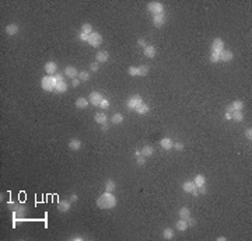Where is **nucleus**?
<instances>
[{"label": "nucleus", "instance_id": "obj_1", "mask_svg": "<svg viewBox=\"0 0 252 241\" xmlns=\"http://www.w3.org/2000/svg\"><path fill=\"white\" fill-rule=\"evenodd\" d=\"M118 201L115 198V195L112 192H104L100 198L97 199V206L102 210H109V209H114L116 206Z\"/></svg>", "mask_w": 252, "mask_h": 241}, {"label": "nucleus", "instance_id": "obj_2", "mask_svg": "<svg viewBox=\"0 0 252 241\" xmlns=\"http://www.w3.org/2000/svg\"><path fill=\"white\" fill-rule=\"evenodd\" d=\"M58 80L55 78V76H44L41 78V87L45 91H55Z\"/></svg>", "mask_w": 252, "mask_h": 241}, {"label": "nucleus", "instance_id": "obj_3", "mask_svg": "<svg viewBox=\"0 0 252 241\" xmlns=\"http://www.w3.org/2000/svg\"><path fill=\"white\" fill-rule=\"evenodd\" d=\"M142 104H143V100H142V97H140L139 94L132 95V97L126 101V106H128L130 111H136V109L139 108Z\"/></svg>", "mask_w": 252, "mask_h": 241}, {"label": "nucleus", "instance_id": "obj_4", "mask_svg": "<svg viewBox=\"0 0 252 241\" xmlns=\"http://www.w3.org/2000/svg\"><path fill=\"white\" fill-rule=\"evenodd\" d=\"M102 41H104L102 35H101L100 32H97V31H92V32L88 35V41H87V44L91 45L92 48H98L101 44H102Z\"/></svg>", "mask_w": 252, "mask_h": 241}, {"label": "nucleus", "instance_id": "obj_5", "mask_svg": "<svg viewBox=\"0 0 252 241\" xmlns=\"http://www.w3.org/2000/svg\"><path fill=\"white\" fill-rule=\"evenodd\" d=\"M147 8L153 16H157V14H162L164 13V6H162L161 2H150L147 4Z\"/></svg>", "mask_w": 252, "mask_h": 241}, {"label": "nucleus", "instance_id": "obj_6", "mask_svg": "<svg viewBox=\"0 0 252 241\" xmlns=\"http://www.w3.org/2000/svg\"><path fill=\"white\" fill-rule=\"evenodd\" d=\"M104 100V95L101 94L100 91H91L88 95V101L92 104L94 106H100L101 101Z\"/></svg>", "mask_w": 252, "mask_h": 241}, {"label": "nucleus", "instance_id": "obj_7", "mask_svg": "<svg viewBox=\"0 0 252 241\" xmlns=\"http://www.w3.org/2000/svg\"><path fill=\"white\" fill-rule=\"evenodd\" d=\"M226 49V45H224V41L221 38H216L214 41L212 42V52L220 53L221 50Z\"/></svg>", "mask_w": 252, "mask_h": 241}, {"label": "nucleus", "instance_id": "obj_8", "mask_svg": "<svg viewBox=\"0 0 252 241\" xmlns=\"http://www.w3.org/2000/svg\"><path fill=\"white\" fill-rule=\"evenodd\" d=\"M70 207H72V202H70V199H62V201L58 202V209H59V212L67 213V212L70 210Z\"/></svg>", "mask_w": 252, "mask_h": 241}, {"label": "nucleus", "instance_id": "obj_9", "mask_svg": "<svg viewBox=\"0 0 252 241\" xmlns=\"http://www.w3.org/2000/svg\"><path fill=\"white\" fill-rule=\"evenodd\" d=\"M45 72L48 76H55L58 73V64L55 62H46L45 63Z\"/></svg>", "mask_w": 252, "mask_h": 241}, {"label": "nucleus", "instance_id": "obj_10", "mask_svg": "<svg viewBox=\"0 0 252 241\" xmlns=\"http://www.w3.org/2000/svg\"><path fill=\"white\" fill-rule=\"evenodd\" d=\"M109 59V52L108 50H100L98 53H95V62L97 63H105Z\"/></svg>", "mask_w": 252, "mask_h": 241}, {"label": "nucleus", "instance_id": "obj_11", "mask_svg": "<svg viewBox=\"0 0 252 241\" xmlns=\"http://www.w3.org/2000/svg\"><path fill=\"white\" fill-rule=\"evenodd\" d=\"M218 56H220V62H231L232 60V58H234V53L231 52L230 49H224V50H221L220 53H218Z\"/></svg>", "mask_w": 252, "mask_h": 241}, {"label": "nucleus", "instance_id": "obj_12", "mask_svg": "<svg viewBox=\"0 0 252 241\" xmlns=\"http://www.w3.org/2000/svg\"><path fill=\"white\" fill-rule=\"evenodd\" d=\"M165 22V16L162 14H157V16H153V24L156 28H161Z\"/></svg>", "mask_w": 252, "mask_h": 241}, {"label": "nucleus", "instance_id": "obj_13", "mask_svg": "<svg viewBox=\"0 0 252 241\" xmlns=\"http://www.w3.org/2000/svg\"><path fill=\"white\" fill-rule=\"evenodd\" d=\"M64 76L66 77H69V78H77L78 77V70L76 69V67H73V66H67L66 69H64Z\"/></svg>", "mask_w": 252, "mask_h": 241}, {"label": "nucleus", "instance_id": "obj_14", "mask_svg": "<svg viewBox=\"0 0 252 241\" xmlns=\"http://www.w3.org/2000/svg\"><path fill=\"white\" fill-rule=\"evenodd\" d=\"M18 31H20L18 25L14 24V22H11V24H8L7 27H6V34H7V35H10V36L17 35V34H18Z\"/></svg>", "mask_w": 252, "mask_h": 241}, {"label": "nucleus", "instance_id": "obj_15", "mask_svg": "<svg viewBox=\"0 0 252 241\" xmlns=\"http://www.w3.org/2000/svg\"><path fill=\"white\" fill-rule=\"evenodd\" d=\"M94 120L98 123V125H104V123L108 122V116H106V114H104V112H97L94 116Z\"/></svg>", "mask_w": 252, "mask_h": 241}, {"label": "nucleus", "instance_id": "obj_16", "mask_svg": "<svg viewBox=\"0 0 252 241\" xmlns=\"http://www.w3.org/2000/svg\"><path fill=\"white\" fill-rule=\"evenodd\" d=\"M172 140L170 139V137H162L161 140H160V146H161L164 150H171L172 149Z\"/></svg>", "mask_w": 252, "mask_h": 241}, {"label": "nucleus", "instance_id": "obj_17", "mask_svg": "<svg viewBox=\"0 0 252 241\" xmlns=\"http://www.w3.org/2000/svg\"><path fill=\"white\" fill-rule=\"evenodd\" d=\"M88 104H90V101L84 97H78L77 100H76V106H77L78 109H86L87 106H88Z\"/></svg>", "mask_w": 252, "mask_h": 241}, {"label": "nucleus", "instance_id": "obj_18", "mask_svg": "<svg viewBox=\"0 0 252 241\" xmlns=\"http://www.w3.org/2000/svg\"><path fill=\"white\" fill-rule=\"evenodd\" d=\"M81 146H83L81 140H78V139H70V142H69V147H70V150L77 151V150H80V149H81Z\"/></svg>", "mask_w": 252, "mask_h": 241}, {"label": "nucleus", "instance_id": "obj_19", "mask_svg": "<svg viewBox=\"0 0 252 241\" xmlns=\"http://www.w3.org/2000/svg\"><path fill=\"white\" fill-rule=\"evenodd\" d=\"M196 188L195 182L193 181H185L184 184H182V189H184V192L186 193H192V191Z\"/></svg>", "mask_w": 252, "mask_h": 241}, {"label": "nucleus", "instance_id": "obj_20", "mask_svg": "<svg viewBox=\"0 0 252 241\" xmlns=\"http://www.w3.org/2000/svg\"><path fill=\"white\" fill-rule=\"evenodd\" d=\"M67 88H69V84H67L66 81H59V83L56 84L55 91L59 92V94H63V92L67 91Z\"/></svg>", "mask_w": 252, "mask_h": 241}, {"label": "nucleus", "instance_id": "obj_21", "mask_svg": "<svg viewBox=\"0 0 252 241\" xmlns=\"http://www.w3.org/2000/svg\"><path fill=\"white\" fill-rule=\"evenodd\" d=\"M143 53H144V56H147V58H154V56H156V48H154L153 45H147V46L143 49Z\"/></svg>", "mask_w": 252, "mask_h": 241}, {"label": "nucleus", "instance_id": "obj_22", "mask_svg": "<svg viewBox=\"0 0 252 241\" xmlns=\"http://www.w3.org/2000/svg\"><path fill=\"white\" fill-rule=\"evenodd\" d=\"M193 182H195L196 187H203V185H206V177L202 175V174H198L193 178Z\"/></svg>", "mask_w": 252, "mask_h": 241}, {"label": "nucleus", "instance_id": "obj_23", "mask_svg": "<svg viewBox=\"0 0 252 241\" xmlns=\"http://www.w3.org/2000/svg\"><path fill=\"white\" fill-rule=\"evenodd\" d=\"M179 219H184V220H188V219L190 217V210L188 209L186 206H184V207H181L179 209Z\"/></svg>", "mask_w": 252, "mask_h": 241}, {"label": "nucleus", "instance_id": "obj_24", "mask_svg": "<svg viewBox=\"0 0 252 241\" xmlns=\"http://www.w3.org/2000/svg\"><path fill=\"white\" fill-rule=\"evenodd\" d=\"M115 189H116V182H115L114 179H106V182H105V191L106 192H114Z\"/></svg>", "mask_w": 252, "mask_h": 241}, {"label": "nucleus", "instance_id": "obj_25", "mask_svg": "<svg viewBox=\"0 0 252 241\" xmlns=\"http://www.w3.org/2000/svg\"><path fill=\"white\" fill-rule=\"evenodd\" d=\"M140 151H142V154H143L144 157H150V156H153V154H154V149L151 147V146H148V144L143 146Z\"/></svg>", "mask_w": 252, "mask_h": 241}, {"label": "nucleus", "instance_id": "obj_26", "mask_svg": "<svg viewBox=\"0 0 252 241\" xmlns=\"http://www.w3.org/2000/svg\"><path fill=\"white\" fill-rule=\"evenodd\" d=\"M123 119H125V118H123V115L122 114H120V112H116V114H114V115H112V123H114V125H119V123H122L123 122Z\"/></svg>", "mask_w": 252, "mask_h": 241}, {"label": "nucleus", "instance_id": "obj_27", "mask_svg": "<svg viewBox=\"0 0 252 241\" xmlns=\"http://www.w3.org/2000/svg\"><path fill=\"white\" fill-rule=\"evenodd\" d=\"M175 227H176V230H178V231H185V230L188 229V223H186V220H184V219H179V220L176 221Z\"/></svg>", "mask_w": 252, "mask_h": 241}, {"label": "nucleus", "instance_id": "obj_28", "mask_svg": "<svg viewBox=\"0 0 252 241\" xmlns=\"http://www.w3.org/2000/svg\"><path fill=\"white\" fill-rule=\"evenodd\" d=\"M148 111H150V106H148V104H146V102H143L142 105L136 109V112L139 115H146V114H148Z\"/></svg>", "mask_w": 252, "mask_h": 241}, {"label": "nucleus", "instance_id": "obj_29", "mask_svg": "<svg viewBox=\"0 0 252 241\" xmlns=\"http://www.w3.org/2000/svg\"><path fill=\"white\" fill-rule=\"evenodd\" d=\"M162 237H164L165 240H172L174 238V230L170 229V227L164 229V231H162Z\"/></svg>", "mask_w": 252, "mask_h": 241}, {"label": "nucleus", "instance_id": "obj_30", "mask_svg": "<svg viewBox=\"0 0 252 241\" xmlns=\"http://www.w3.org/2000/svg\"><path fill=\"white\" fill-rule=\"evenodd\" d=\"M92 25L90 24V22H84L83 25H81V32H84V34H87V35H90V34L92 32Z\"/></svg>", "mask_w": 252, "mask_h": 241}, {"label": "nucleus", "instance_id": "obj_31", "mask_svg": "<svg viewBox=\"0 0 252 241\" xmlns=\"http://www.w3.org/2000/svg\"><path fill=\"white\" fill-rule=\"evenodd\" d=\"M231 105H232V108H234V111H242L244 109V102L242 101H240V100L232 101Z\"/></svg>", "mask_w": 252, "mask_h": 241}, {"label": "nucleus", "instance_id": "obj_32", "mask_svg": "<svg viewBox=\"0 0 252 241\" xmlns=\"http://www.w3.org/2000/svg\"><path fill=\"white\" fill-rule=\"evenodd\" d=\"M232 120H237V122H242L244 120V114H242V111H235V112H232Z\"/></svg>", "mask_w": 252, "mask_h": 241}, {"label": "nucleus", "instance_id": "obj_33", "mask_svg": "<svg viewBox=\"0 0 252 241\" xmlns=\"http://www.w3.org/2000/svg\"><path fill=\"white\" fill-rule=\"evenodd\" d=\"M78 78H80V81H88L90 80V72H86V70L78 72Z\"/></svg>", "mask_w": 252, "mask_h": 241}, {"label": "nucleus", "instance_id": "obj_34", "mask_svg": "<svg viewBox=\"0 0 252 241\" xmlns=\"http://www.w3.org/2000/svg\"><path fill=\"white\" fill-rule=\"evenodd\" d=\"M148 74V66H144V64H142V66H139V76L140 77H144V76Z\"/></svg>", "mask_w": 252, "mask_h": 241}, {"label": "nucleus", "instance_id": "obj_35", "mask_svg": "<svg viewBox=\"0 0 252 241\" xmlns=\"http://www.w3.org/2000/svg\"><path fill=\"white\" fill-rule=\"evenodd\" d=\"M136 163H137V165H140V167H143V165L146 164V157L143 156L142 153H140L139 156H136Z\"/></svg>", "mask_w": 252, "mask_h": 241}, {"label": "nucleus", "instance_id": "obj_36", "mask_svg": "<svg viewBox=\"0 0 252 241\" xmlns=\"http://www.w3.org/2000/svg\"><path fill=\"white\" fill-rule=\"evenodd\" d=\"M128 73H129V76H139V67H136V66H130L128 69Z\"/></svg>", "mask_w": 252, "mask_h": 241}, {"label": "nucleus", "instance_id": "obj_37", "mask_svg": "<svg viewBox=\"0 0 252 241\" xmlns=\"http://www.w3.org/2000/svg\"><path fill=\"white\" fill-rule=\"evenodd\" d=\"M210 62H212V63H217V62H220V56H218V53H216V52L210 53Z\"/></svg>", "mask_w": 252, "mask_h": 241}, {"label": "nucleus", "instance_id": "obj_38", "mask_svg": "<svg viewBox=\"0 0 252 241\" xmlns=\"http://www.w3.org/2000/svg\"><path fill=\"white\" fill-rule=\"evenodd\" d=\"M90 70H91V72H98V70H100V63H97V62L90 63Z\"/></svg>", "mask_w": 252, "mask_h": 241}, {"label": "nucleus", "instance_id": "obj_39", "mask_svg": "<svg viewBox=\"0 0 252 241\" xmlns=\"http://www.w3.org/2000/svg\"><path fill=\"white\" fill-rule=\"evenodd\" d=\"M100 108H102V109L109 108V101L106 100V98H104V100L101 101V104H100Z\"/></svg>", "mask_w": 252, "mask_h": 241}, {"label": "nucleus", "instance_id": "obj_40", "mask_svg": "<svg viewBox=\"0 0 252 241\" xmlns=\"http://www.w3.org/2000/svg\"><path fill=\"white\" fill-rule=\"evenodd\" d=\"M78 39H80V41H83V42H87V41H88V35L80 31V32H78Z\"/></svg>", "mask_w": 252, "mask_h": 241}, {"label": "nucleus", "instance_id": "obj_41", "mask_svg": "<svg viewBox=\"0 0 252 241\" xmlns=\"http://www.w3.org/2000/svg\"><path fill=\"white\" fill-rule=\"evenodd\" d=\"M172 149H175V150H184V143L181 142H176L172 144Z\"/></svg>", "mask_w": 252, "mask_h": 241}, {"label": "nucleus", "instance_id": "obj_42", "mask_svg": "<svg viewBox=\"0 0 252 241\" xmlns=\"http://www.w3.org/2000/svg\"><path fill=\"white\" fill-rule=\"evenodd\" d=\"M245 137L249 140V142L252 140V129L251 128H246L245 129Z\"/></svg>", "mask_w": 252, "mask_h": 241}, {"label": "nucleus", "instance_id": "obj_43", "mask_svg": "<svg viewBox=\"0 0 252 241\" xmlns=\"http://www.w3.org/2000/svg\"><path fill=\"white\" fill-rule=\"evenodd\" d=\"M137 45H139V46H142V48H143V49H144V48H146V46H147V45H148V44H147V41H146V39H144V38H140V39H139V41H137Z\"/></svg>", "mask_w": 252, "mask_h": 241}, {"label": "nucleus", "instance_id": "obj_44", "mask_svg": "<svg viewBox=\"0 0 252 241\" xmlns=\"http://www.w3.org/2000/svg\"><path fill=\"white\" fill-rule=\"evenodd\" d=\"M198 188V192H199V195H206V192H207V189H206V185H203V187H196Z\"/></svg>", "mask_w": 252, "mask_h": 241}, {"label": "nucleus", "instance_id": "obj_45", "mask_svg": "<svg viewBox=\"0 0 252 241\" xmlns=\"http://www.w3.org/2000/svg\"><path fill=\"white\" fill-rule=\"evenodd\" d=\"M70 240L72 241H83V240H86V238H84L83 235H73V237H70Z\"/></svg>", "mask_w": 252, "mask_h": 241}, {"label": "nucleus", "instance_id": "obj_46", "mask_svg": "<svg viewBox=\"0 0 252 241\" xmlns=\"http://www.w3.org/2000/svg\"><path fill=\"white\" fill-rule=\"evenodd\" d=\"M80 84H81V81H80V78H73V80H72V86L73 87H78V86H80Z\"/></svg>", "mask_w": 252, "mask_h": 241}, {"label": "nucleus", "instance_id": "obj_47", "mask_svg": "<svg viewBox=\"0 0 252 241\" xmlns=\"http://www.w3.org/2000/svg\"><path fill=\"white\" fill-rule=\"evenodd\" d=\"M186 223H188V227H193L196 224V220H195V219H192V217H189L186 220Z\"/></svg>", "mask_w": 252, "mask_h": 241}, {"label": "nucleus", "instance_id": "obj_48", "mask_svg": "<svg viewBox=\"0 0 252 241\" xmlns=\"http://www.w3.org/2000/svg\"><path fill=\"white\" fill-rule=\"evenodd\" d=\"M55 78L58 80V83H59V81H64V76L60 74V73H56V74H55Z\"/></svg>", "mask_w": 252, "mask_h": 241}, {"label": "nucleus", "instance_id": "obj_49", "mask_svg": "<svg viewBox=\"0 0 252 241\" xmlns=\"http://www.w3.org/2000/svg\"><path fill=\"white\" fill-rule=\"evenodd\" d=\"M77 201H78V195H77V193H73V195L70 196V202H72V203H74V202H77Z\"/></svg>", "mask_w": 252, "mask_h": 241}, {"label": "nucleus", "instance_id": "obj_50", "mask_svg": "<svg viewBox=\"0 0 252 241\" xmlns=\"http://www.w3.org/2000/svg\"><path fill=\"white\" fill-rule=\"evenodd\" d=\"M108 129H109L108 122H106V123H104V125H101V130H102V132H106V130H108Z\"/></svg>", "mask_w": 252, "mask_h": 241}, {"label": "nucleus", "instance_id": "obj_51", "mask_svg": "<svg viewBox=\"0 0 252 241\" xmlns=\"http://www.w3.org/2000/svg\"><path fill=\"white\" fill-rule=\"evenodd\" d=\"M224 119H226V120H231L232 119V115L230 114V112H226V114H224Z\"/></svg>", "mask_w": 252, "mask_h": 241}, {"label": "nucleus", "instance_id": "obj_52", "mask_svg": "<svg viewBox=\"0 0 252 241\" xmlns=\"http://www.w3.org/2000/svg\"><path fill=\"white\" fill-rule=\"evenodd\" d=\"M226 112H230V114H232V112H235V111H234V108H232V105H231V104H230V105L227 106V111H226Z\"/></svg>", "mask_w": 252, "mask_h": 241}, {"label": "nucleus", "instance_id": "obj_53", "mask_svg": "<svg viewBox=\"0 0 252 241\" xmlns=\"http://www.w3.org/2000/svg\"><path fill=\"white\" fill-rule=\"evenodd\" d=\"M226 240H227L226 237H218V238H217V241H226Z\"/></svg>", "mask_w": 252, "mask_h": 241}]
</instances>
